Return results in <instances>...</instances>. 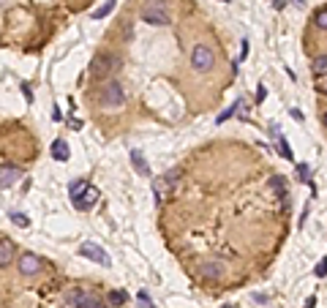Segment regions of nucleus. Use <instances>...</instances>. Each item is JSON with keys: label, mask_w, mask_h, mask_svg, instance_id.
Listing matches in <instances>:
<instances>
[{"label": "nucleus", "mask_w": 327, "mask_h": 308, "mask_svg": "<svg viewBox=\"0 0 327 308\" xmlns=\"http://www.w3.org/2000/svg\"><path fill=\"white\" fill-rule=\"evenodd\" d=\"M311 69H313V74H325V71H327V55H319V57H316Z\"/></svg>", "instance_id": "obj_18"}, {"label": "nucleus", "mask_w": 327, "mask_h": 308, "mask_svg": "<svg viewBox=\"0 0 327 308\" xmlns=\"http://www.w3.org/2000/svg\"><path fill=\"white\" fill-rule=\"evenodd\" d=\"M69 128H71V131H79V128H82V120H79V117H71V120H69Z\"/></svg>", "instance_id": "obj_25"}, {"label": "nucleus", "mask_w": 327, "mask_h": 308, "mask_svg": "<svg viewBox=\"0 0 327 308\" xmlns=\"http://www.w3.org/2000/svg\"><path fill=\"white\" fill-rule=\"evenodd\" d=\"M69 142L66 139H55L52 142V158H57V161H69Z\"/></svg>", "instance_id": "obj_11"}, {"label": "nucleus", "mask_w": 327, "mask_h": 308, "mask_svg": "<svg viewBox=\"0 0 327 308\" xmlns=\"http://www.w3.org/2000/svg\"><path fill=\"white\" fill-rule=\"evenodd\" d=\"M38 270H41V259H38V256H33V254H25V256L19 259V273H22V275H35Z\"/></svg>", "instance_id": "obj_7"}, {"label": "nucleus", "mask_w": 327, "mask_h": 308, "mask_svg": "<svg viewBox=\"0 0 327 308\" xmlns=\"http://www.w3.org/2000/svg\"><path fill=\"white\" fill-rule=\"evenodd\" d=\"M325 275H327V256L316 265V278H325Z\"/></svg>", "instance_id": "obj_23"}, {"label": "nucleus", "mask_w": 327, "mask_h": 308, "mask_svg": "<svg viewBox=\"0 0 327 308\" xmlns=\"http://www.w3.org/2000/svg\"><path fill=\"white\" fill-rule=\"evenodd\" d=\"M96 202H98V188H93V185H87V188H85L79 197L71 199V205L77 207V210H90Z\"/></svg>", "instance_id": "obj_6"}, {"label": "nucleus", "mask_w": 327, "mask_h": 308, "mask_svg": "<svg viewBox=\"0 0 327 308\" xmlns=\"http://www.w3.org/2000/svg\"><path fill=\"white\" fill-rule=\"evenodd\" d=\"M131 164L134 169L139 172V175H145V178H150V164L145 161V156H142V150H131Z\"/></svg>", "instance_id": "obj_10"}, {"label": "nucleus", "mask_w": 327, "mask_h": 308, "mask_svg": "<svg viewBox=\"0 0 327 308\" xmlns=\"http://www.w3.org/2000/svg\"><path fill=\"white\" fill-rule=\"evenodd\" d=\"M85 188H87V180H85V178L74 180V183L69 185V194H71V199H74V197H79V194H82Z\"/></svg>", "instance_id": "obj_15"}, {"label": "nucleus", "mask_w": 327, "mask_h": 308, "mask_svg": "<svg viewBox=\"0 0 327 308\" xmlns=\"http://www.w3.org/2000/svg\"><path fill=\"white\" fill-rule=\"evenodd\" d=\"M273 6H275V8H284V6H286V0H273Z\"/></svg>", "instance_id": "obj_30"}, {"label": "nucleus", "mask_w": 327, "mask_h": 308, "mask_svg": "<svg viewBox=\"0 0 327 308\" xmlns=\"http://www.w3.org/2000/svg\"><path fill=\"white\" fill-rule=\"evenodd\" d=\"M139 303H145L147 308H153V303H150V294H147V292H139Z\"/></svg>", "instance_id": "obj_26"}, {"label": "nucleus", "mask_w": 327, "mask_h": 308, "mask_svg": "<svg viewBox=\"0 0 327 308\" xmlns=\"http://www.w3.org/2000/svg\"><path fill=\"white\" fill-rule=\"evenodd\" d=\"M292 3H294V6H300V8L306 6V0H292Z\"/></svg>", "instance_id": "obj_32"}, {"label": "nucleus", "mask_w": 327, "mask_h": 308, "mask_svg": "<svg viewBox=\"0 0 327 308\" xmlns=\"http://www.w3.org/2000/svg\"><path fill=\"white\" fill-rule=\"evenodd\" d=\"M79 254H82V256H87V259H93V262H98L101 267H109V265H112V262H109V254H106L101 246L90 243V240H85L82 246H79Z\"/></svg>", "instance_id": "obj_4"}, {"label": "nucleus", "mask_w": 327, "mask_h": 308, "mask_svg": "<svg viewBox=\"0 0 327 308\" xmlns=\"http://www.w3.org/2000/svg\"><path fill=\"white\" fill-rule=\"evenodd\" d=\"M265 98H267V88H265V85H259V90H257V101L262 104Z\"/></svg>", "instance_id": "obj_24"}, {"label": "nucleus", "mask_w": 327, "mask_h": 308, "mask_svg": "<svg viewBox=\"0 0 327 308\" xmlns=\"http://www.w3.org/2000/svg\"><path fill=\"white\" fill-rule=\"evenodd\" d=\"M313 22H316V28L327 30V8H322V11H316V17H313Z\"/></svg>", "instance_id": "obj_20"}, {"label": "nucleus", "mask_w": 327, "mask_h": 308, "mask_svg": "<svg viewBox=\"0 0 327 308\" xmlns=\"http://www.w3.org/2000/svg\"><path fill=\"white\" fill-rule=\"evenodd\" d=\"M224 308H232V306H224Z\"/></svg>", "instance_id": "obj_36"}, {"label": "nucleus", "mask_w": 327, "mask_h": 308, "mask_svg": "<svg viewBox=\"0 0 327 308\" xmlns=\"http://www.w3.org/2000/svg\"><path fill=\"white\" fill-rule=\"evenodd\" d=\"M112 8H115V0H106V3H104L101 8H96V11H93V19H104V17L109 14Z\"/></svg>", "instance_id": "obj_16"}, {"label": "nucleus", "mask_w": 327, "mask_h": 308, "mask_svg": "<svg viewBox=\"0 0 327 308\" xmlns=\"http://www.w3.org/2000/svg\"><path fill=\"white\" fill-rule=\"evenodd\" d=\"M278 147H281V156H284V158H289V161H292V150H289V142H286V139L284 137H281V134H278Z\"/></svg>", "instance_id": "obj_22"}, {"label": "nucleus", "mask_w": 327, "mask_h": 308, "mask_svg": "<svg viewBox=\"0 0 327 308\" xmlns=\"http://www.w3.org/2000/svg\"><path fill=\"white\" fill-rule=\"evenodd\" d=\"M270 185L275 188V194H278L281 199H286V185H284V178H278V175H275V178L270 180Z\"/></svg>", "instance_id": "obj_17"}, {"label": "nucleus", "mask_w": 327, "mask_h": 308, "mask_svg": "<svg viewBox=\"0 0 327 308\" xmlns=\"http://www.w3.org/2000/svg\"><path fill=\"white\" fill-rule=\"evenodd\" d=\"M11 254H14V248H11V240L3 237V240H0V267H8V265H11Z\"/></svg>", "instance_id": "obj_12"}, {"label": "nucleus", "mask_w": 327, "mask_h": 308, "mask_svg": "<svg viewBox=\"0 0 327 308\" xmlns=\"http://www.w3.org/2000/svg\"><path fill=\"white\" fill-rule=\"evenodd\" d=\"M202 275L205 278H218V275H221V265H218V262H207V265L202 267Z\"/></svg>", "instance_id": "obj_14"}, {"label": "nucleus", "mask_w": 327, "mask_h": 308, "mask_svg": "<svg viewBox=\"0 0 327 308\" xmlns=\"http://www.w3.org/2000/svg\"><path fill=\"white\" fill-rule=\"evenodd\" d=\"M106 300H109V306H123V303L128 300V294H125L123 289H112V292L106 294Z\"/></svg>", "instance_id": "obj_13"}, {"label": "nucleus", "mask_w": 327, "mask_h": 308, "mask_svg": "<svg viewBox=\"0 0 327 308\" xmlns=\"http://www.w3.org/2000/svg\"><path fill=\"white\" fill-rule=\"evenodd\" d=\"M142 19H145L147 25H169V14L164 11L161 3H147V6L142 8Z\"/></svg>", "instance_id": "obj_5"}, {"label": "nucleus", "mask_w": 327, "mask_h": 308, "mask_svg": "<svg viewBox=\"0 0 327 308\" xmlns=\"http://www.w3.org/2000/svg\"><path fill=\"white\" fill-rule=\"evenodd\" d=\"M19 175H22V172L17 169V166L3 164V178H0V185H3V188H11L14 183H19Z\"/></svg>", "instance_id": "obj_9"}, {"label": "nucleus", "mask_w": 327, "mask_h": 308, "mask_svg": "<svg viewBox=\"0 0 327 308\" xmlns=\"http://www.w3.org/2000/svg\"><path fill=\"white\" fill-rule=\"evenodd\" d=\"M52 120H63V112H60V107H52Z\"/></svg>", "instance_id": "obj_27"}, {"label": "nucleus", "mask_w": 327, "mask_h": 308, "mask_svg": "<svg viewBox=\"0 0 327 308\" xmlns=\"http://www.w3.org/2000/svg\"><path fill=\"white\" fill-rule=\"evenodd\" d=\"M191 63H194L196 71H210L213 63H216V55H213V49H210L207 44H196L194 55H191Z\"/></svg>", "instance_id": "obj_3"}, {"label": "nucleus", "mask_w": 327, "mask_h": 308, "mask_svg": "<svg viewBox=\"0 0 327 308\" xmlns=\"http://www.w3.org/2000/svg\"><path fill=\"white\" fill-rule=\"evenodd\" d=\"M8 218L14 221L17 226H22V229H25V226L30 224V221H28V216H25V213H11V216H8Z\"/></svg>", "instance_id": "obj_21"}, {"label": "nucleus", "mask_w": 327, "mask_h": 308, "mask_svg": "<svg viewBox=\"0 0 327 308\" xmlns=\"http://www.w3.org/2000/svg\"><path fill=\"white\" fill-rule=\"evenodd\" d=\"M221 3H229V0H221Z\"/></svg>", "instance_id": "obj_35"}, {"label": "nucleus", "mask_w": 327, "mask_h": 308, "mask_svg": "<svg viewBox=\"0 0 327 308\" xmlns=\"http://www.w3.org/2000/svg\"><path fill=\"white\" fill-rule=\"evenodd\" d=\"M316 306V297H308V303H306V308H313Z\"/></svg>", "instance_id": "obj_31"}, {"label": "nucleus", "mask_w": 327, "mask_h": 308, "mask_svg": "<svg viewBox=\"0 0 327 308\" xmlns=\"http://www.w3.org/2000/svg\"><path fill=\"white\" fill-rule=\"evenodd\" d=\"M22 93H25V98H28V101H33V96H30V88H28V85H22Z\"/></svg>", "instance_id": "obj_29"}, {"label": "nucleus", "mask_w": 327, "mask_h": 308, "mask_svg": "<svg viewBox=\"0 0 327 308\" xmlns=\"http://www.w3.org/2000/svg\"><path fill=\"white\" fill-rule=\"evenodd\" d=\"M153 308H155V306H153Z\"/></svg>", "instance_id": "obj_37"}, {"label": "nucleus", "mask_w": 327, "mask_h": 308, "mask_svg": "<svg viewBox=\"0 0 327 308\" xmlns=\"http://www.w3.org/2000/svg\"><path fill=\"white\" fill-rule=\"evenodd\" d=\"M240 107H243V101H240V98H237V101L232 104L229 109H226V112H221V115H218V123H224V120H226V117H232V115H235V109H240Z\"/></svg>", "instance_id": "obj_19"}, {"label": "nucleus", "mask_w": 327, "mask_h": 308, "mask_svg": "<svg viewBox=\"0 0 327 308\" xmlns=\"http://www.w3.org/2000/svg\"><path fill=\"white\" fill-rule=\"evenodd\" d=\"M90 308H109V306H101V303H98V300H96V303H93V306H90Z\"/></svg>", "instance_id": "obj_33"}, {"label": "nucleus", "mask_w": 327, "mask_h": 308, "mask_svg": "<svg viewBox=\"0 0 327 308\" xmlns=\"http://www.w3.org/2000/svg\"><path fill=\"white\" fill-rule=\"evenodd\" d=\"M322 123H325V126H327V112H325V115H322Z\"/></svg>", "instance_id": "obj_34"}, {"label": "nucleus", "mask_w": 327, "mask_h": 308, "mask_svg": "<svg viewBox=\"0 0 327 308\" xmlns=\"http://www.w3.org/2000/svg\"><path fill=\"white\" fill-rule=\"evenodd\" d=\"M120 69V57L115 52H98L90 63V76L93 79H106L109 74Z\"/></svg>", "instance_id": "obj_2"}, {"label": "nucleus", "mask_w": 327, "mask_h": 308, "mask_svg": "<svg viewBox=\"0 0 327 308\" xmlns=\"http://www.w3.org/2000/svg\"><path fill=\"white\" fill-rule=\"evenodd\" d=\"M125 101V93H123V85L118 82V79H109L106 85H101V90H98V104L104 107V109L115 112L120 109Z\"/></svg>", "instance_id": "obj_1"}, {"label": "nucleus", "mask_w": 327, "mask_h": 308, "mask_svg": "<svg viewBox=\"0 0 327 308\" xmlns=\"http://www.w3.org/2000/svg\"><path fill=\"white\" fill-rule=\"evenodd\" d=\"M245 55H248V41H243V49H240V60H245Z\"/></svg>", "instance_id": "obj_28"}, {"label": "nucleus", "mask_w": 327, "mask_h": 308, "mask_svg": "<svg viewBox=\"0 0 327 308\" xmlns=\"http://www.w3.org/2000/svg\"><path fill=\"white\" fill-rule=\"evenodd\" d=\"M93 303H96V300H93L87 292H82V289H77V292L69 294V306L71 308H90Z\"/></svg>", "instance_id": "obj_8"}]
</instances>
